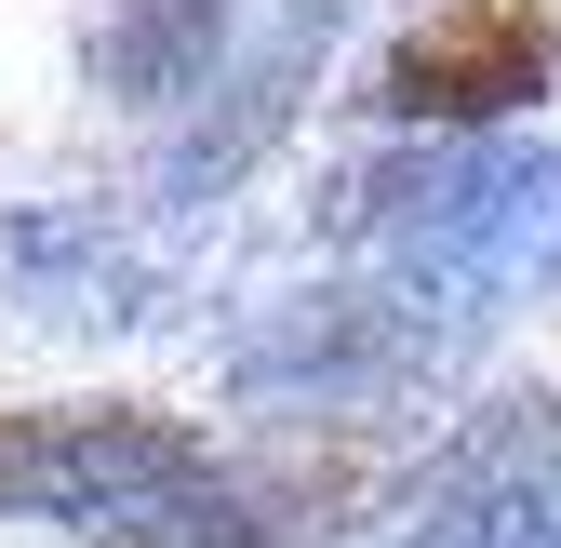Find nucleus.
<instances>
[{
	"label": "nucleus",
	"mask_w": 561,
	"mask_h": 548,
	"mask_svg": "<svg viewBox=\"0 0 561 548\" xmlns=\"http://www.w3.org/2000/svg\"><path fill=\"white\" fill-rule=\"evenodd\" d=\"M548 67H561V27L535 0H428V14L388 41V67H375V107L428 121V134H481V121L535 107Z\"/></svg>",
	"instance_id": "obj_2"
},
{
	"label": "nucleus",
	"mask_w": 561,
	"mask_h": 548,
	"mask_svg": "<svg viewBox=\"0 0 561 548\" xmlns=\"http://www.w3.org/2000/svg\"><path fill=\"white\" fill-rule=\"evenodd\" d=\"M215 54H228V0H107V27H94V81L121 107H174L215 81Z\"/></svg>",
	"instance_id": "obj_5"
},
{
	"label": "nucleus",
	"mask_w": 561,
	"mask_h": 548,
	"mask_svg": "<svg viewBox=\"0 0 561 548\" xmlns=\"http://www.w3.org/2000/svg\"><path fill=\"white\" fill-rule=\"evenodd\" d=\"M428 548H561V509L522 482V495H468V509H442V535Z\"/></svg>",
	"instance_id": "obj_7"
},
{
	"label": "nucleus",
	"mask_w": 561,
	"mask_h": 548,
	"mask_svg": "<svg viewBox=\"0 0 561 548\" xmlns=\"http://www.w3.org/2000/svg\"><path fill=\"white\" fill-rule=\"evenodd\" d=\"M187 468H215V455L161 401H41V415H0V495L54 509V522H94V509L148 495V482H187Z\"/></svg>",
	"instance_id": "obj_3"
},
{
	"label": "nucleus",
	"mask_w": 561,
	"mask_h": 548,
	"mask_svg": "<svg viewBox=\"0 0 561 548\" xmlns=\"http://www.w3.org/2000/svg\"><path fill=\"white\" fill-rule=\"evenodd\" d=\"M94 548H280V522H267L241 482L187 468V482H148V495L94 509Z\"/></svg>",
	"instance_id": "obj_6"
},
{
	"label": "nucleus",
	"mask_w": 561,
	"mask_h": 548,
	"mask_svg": "<svg viewBox=\"0 0 561 548\" xmlns=\"http://www.w3.org/2000/svg\"><path fill=\"white\" fill-rule=\"evenodd\" d=\"M347 228L442 282H535L561 267V161H495V148H428L347 187Z\"/></svg>",
	"instance_id": "obj_1"
},
{
	"label": "nucleus",
	"mask_w": 561,
	"mask_h": 548,
	"mask_svg": "<svg viewBox=\"0 0 561 548\" xmlns=\"http://www.w3.org/2000/svg\"><path fill=\"white\" fill-rule=\"evenodd\" d=\"M0 282L41 321H148V267L94 215H0Z\"/></svg>",
	"instance_id": "obj_4"
}]
</instances>
